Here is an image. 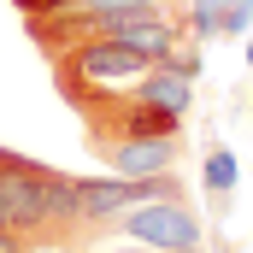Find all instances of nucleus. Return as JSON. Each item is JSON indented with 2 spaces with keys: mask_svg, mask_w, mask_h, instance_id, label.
I'll use <instances>...</instances> for the list:
<instances>
[{
  "mask_svg": "<svg viewBox=\"0 0 253 253\" xmlns=\"http://www.w3.org/2000/svg\"><path fill=\"white\" fill-rule=\"evenodd\" d=\"M100 165H112V177H159L177 171V159L189 153V135H135V141H100L88 147Z\"/></svg>",
  "mask_w": 253,
  "mask_h": 253,
  "instance_id": "7ed1b4c3",
  "label": "nucleus"
},
{
  "mask_svg": "<svg viewBox=\"0 0 253 253\" xmlns=\"http://www.w3.org/2000/svg\"><path fill=\"white\" fill-rule=\"evenodd\" d=\"M106 236H129L141 248H200V218H194L189 200H147V206H129L106 224Z\"/></svg>",
  "mask_w": 253,
  "mask_h": 253,
  "instance_id": "f03ea898",
  "label": "nucleus"
},
{
  "mask_svg": "<svg viewBox=\"0 0 253 253\" xmlns=\"http://www.w3.org/2000/svg\"><path fill=\"white\" fill-rule=\"evenodd\" d=\"M147 65H153L147 53H135V47H124V42L100 36V42H83V47L53 53L47 71H53V94L77 112V106H88L94 94H112V88L141 83V77H147Z\"/></svg>",
  "mask_w": 253,
  "mask_h": 253,
  "instance_id": "f257e3e1",
  "label": "nucleus"
},
{
  "mask_svg": "<svg viewBox=\"0 0 253 253\" xmlns=\"http://www.w3.org/2000/svg\"><path fill=\"white\" fill-rule=\"evenodd\" d=\"M147 6H159V0H83V12H94V18H129Z\"/></svg>",
  "mask_w": 253,
  "mask_h": 253,
  "instance_id": "39448f33",
  "label": "nucleus"
},
{
  "mask_svg": "<svg viewBox=\"0 0 253 253\" xmlns=\"http://www.w3.org/2000/svg\"><path fill=\"white\" fill-rule=\"evenodd\" d=\"M24 18H42V12H65V6H83V0H12Z\"/></svg>",
  "mask_w": 253,
  "mask_h": 253,
  "instance_id": "423d86ee",
  "label": "nucleus"
},
{
  "mask_svg": "<svg viewBox=\"0 0 253 253\" xmlns=\"http://www.w3.org/2000/svg\"><path fill=\"white\" fill-rule=\"evenodd\" d=\"M230 183H236V159L212 141V147H206V189H212V200H224V194H230Z\"/></svg>",
  "mask_w": 253,
  "mask_h": 253,
  "instance_id": "20e7f679",
  "label": "nucleus"
},
{
  "mask_svg": "<svg viewBox=\"0 0 253 253\" xmlns=\"http://www.w3.org/2000/svg\"><path fill=\"white\" fill-rule=\"evenodd\" d=\"M248 53H253V47H248Z\"/></svg>",
  "mask_w": 253,
  "mask_h": 253,
  "instance_id": "9d476101",
  "label": "nucleus"
},
{
  "mask_svg": "<svg viewBox=\"0 0 253 253\" xmlns=\"http://www.w3.org/2000/svg\"><path fill=\"white\" fill-rule=\"evenodd\" d=\"M0 253H36L24 236H12V230H0Z\"/></svg>",
  "mask_w": 253,
  "mask_h": 253,
  "instance_id": "0eeeda50",
  "label": "nucleus"
},
{
  "mask_svg": "<svg viewBox=\"0 0 253 253\" xmlns=\"http://www.w3.org/2000/svg\"><path fill=\"white\" fill-rule=\"evenodd\" d=\"M165 253H206V248H165Z\"/></svg>",
  "mask_w": 253,
  "mask_h": 253,
  "instance_id": "1a4fd4ad",
  "label": "nucleus"
},
{
  "mask_svg": "<svg viewBox=\"0 0 253 253\" xmlns=\"http://www.w3.org/2000/svg\"><path fill=\"white\" fill-rule=\"evenodd\" d=\"M94 253H159V248H141L135 242V248H94Z\"/></svg>",
  "mask_w": 253,
  "mask_h": 253,
  "instance_id": "6e6552de",
  "label": "nucleus"
}]
</instances>
